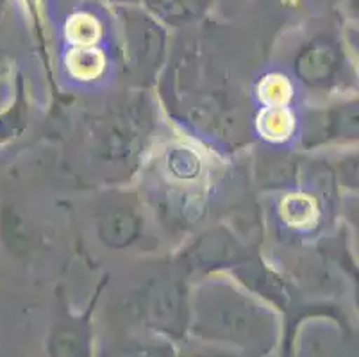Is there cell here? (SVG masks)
Returning a JSON list of instances; mask_svg holds the SVG:
<instances>
[{
	"mask_svg": "<svg viewBox=\"0 0 359 357\" xmlns=\"http://www.w3.org/2000/svg\"><path fill=\"white\" fill-rule=\"evenodd\" d=\"M106 67V59L102 52L97 48L79 47L74 48L68 55V70L75 79L81 81H93L102 74Z\"/></svg>",
	"mask_w": 359,
	"mask_h": 357,
	"instance_id": "7a4b0ae2",
	"label": "cell"
},
{
	"mask_svg": "<svg viewBox=\"0 0 359 357\" xmlns=\"http://www.w3.org/2000/svg\"><path fill=\"white\" fill-rule=\"evenodd\" d=\"M147 2L150 9H154L158 15L168 20L186 18L190 13V6L186 4V0H147Z\"/></svg>",
	"mask_w": 359,
	"mask_h": 357,
	"instance_id": "8992f818",
	"label": "cell"
},
{
	"mask_svg": "<svg viewBox=\"0 0 359 357\" xmlns=\"http://www.w3.org/2000/svg\"><path fill=\"white\" fill-rule=\"evenodd\" d=\"M295 129V120L285 107H270L259 116V133L272 142H283L292 136Z\"/></svg>",
	"mask_w": 359,
	"mask_h": 357,
	"instance_id": "3957f363",
	"label": "cell"
},
{
	"mask_svg": "<svg viewBox=\"0 0 359 357\" xmlns=\"http://www.w3.org/2000/svg\"><path fill=\"white\" fill-rule=\"evenodd\" d=\"M191 357H220V356H191Z\"/></svg>",
	"mask_w": 359,
	"mask_h": 357,
	"instance_id": "9c48e42d",
	"label": "cell"
},
{
	"mask_svg": "<svg viewBox=\"0 0 359 357\" xmlns=\"http://www.w3.org/2000/svg\"><path fill=\"white\" fill-rule=\"evenodd\" d=\"M259 95L264 102L270 104L272 107H280L285 102H288L292 95V86L288 79L280 75H270L259 84Z\"/></svg>",
	"mask_w": 359,
	"mask_h": 357,
	"instance_id": "5b68a950",
	"label": "cell"
},
{
	"mask_svg": "<svg viewBox=\"0 0 359 357\" xmlns=\"http://www.w3.org/2000/svg\"><path fill=\"white\" fill-rule=\"evenodd\" d=\"M67 34L72 43L79 45V47H90L99 39L100 25L95 16L79 13L68 22Z\"/></svg>",
	"mask_w": 359,
	"mask_h": 357,
	"instance_id": "277c9868",
	"label": "cell"
},
{
	"mask_svg": "<svg viewBox=\"0 0 359 357\" xmlns=\"http://www.w3.org/2000/svg\"><path fill=\"white\" fill-rule=\"evenodd\" d=\"M286 213H288L290 222L297 225L308 224L313 218L311 204L308 201H304V198H290L286 202Z\"/></svg>",
	"mask_w": 359,
	"mask_h": 357,
	"instance_id": "52a82bcc",
	"label": "cell"
},
{
	"mask_svg": "<svg viewBox=\"0 0 359 357\" xmlns=\"http://www.w3.org/2000/svg\"><path fill=\"white\" fill-rule=\"evenodd\" d=\"M336 67V52L329 41L325 39H316L302 52L299 59L300 74L309 81H318L331 75Z\"/></svg>",
	"mask_w": 359,
	"mask_h": 357,
	"instance_id": "6da1fadb",
	"label": "cell"
},
{
	"mask_svg": "<svg viewBox=\"0 0 359 357\" xmlns=\"http://www.w3.org/2000/svg\"><path fill=\"white\" fill-rule=\"evenodd\" d=\"M126 357H172V349L166 345H145L133 349Z\"/></svg>",
	"mask_w": 359,
	"mask_h": 357,
	"instance_id": "ba28073f",
	"label": "cell"
}]
</instances>
